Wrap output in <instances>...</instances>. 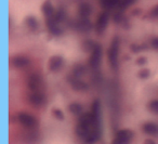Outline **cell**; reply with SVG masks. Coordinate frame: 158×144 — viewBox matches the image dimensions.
<instances>
[{
  "label": "cell",
  "instance_id": "ffe728a7",
  "mask_svg": "<svg viewBox=\"0 0 158 144\" xmlns=\"http://www.w3.org/2000/svg\"><path fill=\"white\" fill-rule=\"evenodd\" d=\"M91 114L93 115V117L98 120H101V103L100 100H94L92 103V107H91Z\"/></svg>",
  "mask_w": 158,
  "mask_h": 144
},
{
  "label": "cell",
  "instance_id": "3957f363",
  "mask_svg": "<svg viewBox=\"0 0 158 144\" xmlns=\"http://www.w3.org/2000/svg\"><path fill=\"white\" fill-rule=\"evenodd\" d=\"M108 22H110V13H108V11H102L99 14L97 21H95L94 26H93V29H94L95 34L98 36H102L105 33L106 28L108 26Z\"/></svg>",
  "mask_w": 158,
  "mask_h": 144
},
{
  "label": "cell",
  "instance_id": "277c9868",
  "mask_svg": "<svg viewBox=\"0 0 158 144\" xmlns=\"http://www.w3.org/2000/svg\"><path fill=\"white\" fill-rule=\"evenodd\" d=\"M26 83L29 92H39L41 91L42 86H44V79L39 73L34 72L27 77Z\"/></svg>",
  "mask_w": 158,
  "mask_h": 144
},
{
  "label": "cell",
  "instance_id": "2e32d148",
  "mask_svg": "<svg viewBox=\"0 0 158 144\" xmlns=\"http://www.w3.org/2000/svg\"><path fill=\"white\" fill-rule=\"evenodd\" d=\"M24 25L29 29L31 32H37L39 28V23L37 19L34 15H28L24 19Z\"/></svg>",
  "mask_w": 158,
  "mask_h": 144
},
{
  "label": "cell",
  "instance_id": "7402d4cb",
  "mask_svg": "<svg viewBox=\"0 0 158 144\" xmlns=\"http://www.w3.org/2000/svg\"><path fill=\"white\" fill-rule=\"evenodd\" d=\"M82 109H84L82 105L80 104V103H77V102L70 103L69 106H68V111H69L72 114H74V115H81Z\"/></svg>",
  "mask_w": 158,
  "mask_h": 144
},
{
  "label": "cell",
  "instance_id": "cb8c5ba5",
  "mask_svg": "<svg viewBox=\"0 0 158 144\" xmlns=\"http://www.w3.org/2000/svg\"><path fill=\"white\" fill-rule=\"evenodd\" d=\"M134 2H135V0H121L118 9L120 10V11H123V10H126L129 7H131Z\"/></svg>",
  "mask_w": 158,
  "mask_h": 144
},
{
  "label": "cell",
  "instance_id": "5b68a950",
  "mask_svg": "<svg viewBox=\"0 0 158 144\" xmlns=\"http://www.w3.org/2000/svg\"><path fill=\"white\" fill-rule=\"evenodd\" d=\"M102 57H103V49L100 44H95L94 49L92 50V52L90 53V57H89L88 64L92 70H98L101 65Z\"/></svg>",
  "mask_w": 158,
  "mask_h": 144
},
{
  "label": "cell",
  "instance_id": "7a4b0ae2",
  "mask_svg": "<svg viewBox=\"0 0 158 144\" xmlns=\"http://www.w3.org/2000/svg\"><path fill=\"white\" fill-rule=\"evenodd\" d=\"M119 47H120V39L118 36H114L113 39L110 40V44L107 49V61L110 64V68L116 72L118 70V52Z\"/></svg>",
  "mask_w": 158,
  "mask_h": 144
},
{
  "label": "cell",
  "instance_id": "7c38bea8",
  "mask_svg": "<svg viewBox=\"0 0 158 144\" xmlns=\"http://www.w3.org/2000/svg\"><path fill=\"white\" fill-rule=\"evenodd\" d=\"M55 12L56 11H55L54 7H53L52 2H51L50 0H47L41 5V13L44 16V21L52 19L54 16Z\"/></svg>",
  "mask_w": 158,
  "mask_h": 144
},
{
  "label": "cell",
  "instance_id": "ba28073f",
  "mask_svg": "<svg viewBox=\"0 0 158 144\" xmlns=\"http://www.w3.org/2000/svg\"><path fill=\"white\" fill-rule=\"evenodd\" d=\"M65 65V60L62 55L54 54L48 60V70L51 73H59Z\"/></svg>",
  "mask_w": 158,
  "mask_h": 144
},
{
  "label": "cell",
  "instance_id": "83f0119b",
  "mask_svg": "<svg viewBox=\"0 0 158 144\" xmlns=\"http://www.w3.org/2000/svg\"><path fill=\"white\" fill-rule=\"evenodd\" d=\"M149 76H151V70L148 68H143L138 73V77L140 79H147Z\"/></svg>",
  "mask_w": 158,
  "mask_h": 144
},
{
  "label": "cell",
  "instance_id": "f546056e",
  "mask_svg": "<svg viewBox=\"0 0 158 144\" xmlns=\"http://www.w3.org/2000/svg\"><path fill=\"white\" fill-rule=\"evenodd\" d=\"M136 64L138 65H140V66H142V65H145V64L147 63V59L145 57H139L138 59H136Z\"/></svg>",
  "mask_w": 158,
  "mask_h": 144
},
{
  "label": "cell",
  "instance_id": "d4e9b609",
  "mask_svg": "<svg viewBox=\"0 0 158 144\" xmlns=\"http://www.w3.org/2000/svg\"><path fill=\"white\" fill-rule=\"evenodd\" d=\"M146 18L148 19H158V5L154 6L153 8H151L148 11V13L146 14Z\"/></svg>",
  "mask_w": 158,
  "mask_h": 144
},
{
  "label": "cell",
  "instance_id": "5bb4252c",
  "mask_svg": "<svg viewBox=\"0 0 158 144\" xmlns=\"http://www.w3.org/2000/svg\"><path fill=\"white\" fill-rule=\"evenodd\" d=\"M78 14L80 19H89L92 14V7L89 2H81L78 7Z\"/></svg>",
  "mask_w": 158,
  "mask_h": 144
},
{
  "label": "cell",
  "instance_id": "52a82bcc",
  "mask_svg": "<svg viewBox=\"0 0 158 144\" xmlns=\"http://www.w3.org/2000/svg\"><path fill=\"white\" fill-rule=\"evenodd\" d=\"M9 63L13 68L21 70V68H25L27 66H29L31 59L26 54H14L12 57H10Z\"/></svg>",
  "mask_w": 158,
  "mask_h": 144
},
{
  "label": "cell",
  "instance_id": "d6986e66",
  "mask_svg": "<svg viewBox=\"0 0 158 144\" xmlns=\"http://www.w3.org/2000/svg\"><path fill=\"white\" fill-rule=\"evenodd\" d=\"M113 21H114L115 24L117 25H123V26H126V23H128L127 18L123 14V11H116L114 14H113Z\"/></svg>",
  "mask_w": 158,
  "mask_h": 144
},
{
  "label": "cell",
  "instance_id": "603a6c76",
  "mask_svg": "<svg viewBox=\"0 0 158 144\" xmlns=\"http://www.w3.org/2000/svg\"><path fill=\"white\" fill-rule=\"evenodd\" d=\"M147 108L149 112H152L153 114L158 115V100H152L147 104Z\"/></svg>",
  "mask_w": 158,
  "mask_h": 144
},
{
  "label": "cell",
  "instance_id": "44dd1931",
  "mask_svg": "<svg viewBox=\"0 0 158 144\" xmlns=\"http://www.w3.org/2000/svg\"><path fill=\"white\" fill-rule=\"evenodd\" d=\"M95 44H97V42H94L93 40H90V39L84 40V41L81 42V49H82V51H84V52L91 53V52H92L93 49H94Z\"/></svg>",
  "mask_w": 158,
  "mask_h": 144
},
{
  "label": "cell",
  "instance_id": "4dcf8cb0",
  "mask_svg": "<svg viewBox=\"0 0 158 144\" xmlns=\"http://www.w3.org/2000/svg\"><path fill=\"white\" fill-rule=\"evenodd\" d=\"M144 144H156V143L153 141V140L147 139V140H145V141H144Z\"/></svg>",
  "mask_w": 158,
  "mask_h": 144
},
{
  "label": "cell",
  "instance_id": "484cf974",
  "mask_svg": "<svg viewBox=\"0 0 158 144\" xmlns=\"http://www.w3.org/2000/svg\"><path fill=\"white\" fill-rule=\"evenodd\" d=\"M147 49V46H144V44H132L130 46V50L132 51L133 53H138V52H141V51L145 50Z\"/></svg>",
  "mask_w": 158,
  "mask_h": 144
},
{
  "label": "cell",
  "instance_id": "30bf717a",
  "mask_svg": "<svg viewBox=\"0 0 158 144\" xmlns=\"http://www.w3.org/2000/svg\"><path fill=\"white\" fill-rule=\"evenodd\" d=\"M27 100H28L29 104H31L33 106L40 107L46 103V95L42 91L39 92H29L27 95Z\"/></svg>",
  "mask_w": 158,
  "mask_h": 144
},
{
  "label": "cell",
  "instance_id": "8992f818",
  "mask_svg": "<svg viewBox=\"0 0 158 144\" xmlns=\"http://www.w3.org/2000/svg\"><path fill=\"white\" fill-rule=\"evenodd\" d=\"M134 133L130 129H123L119 130L115 134L114 139L112 140V144H131L133 140Z\"/></svg>",
  "mask_w": 158,
  "mask_h": 144
},
{
  "label": "cell",
  "instance_id": "4fadbf2b",
  "mask_svg": "<svg viewBox=\"0 0 158 144\" xmlns=\"http://www.w3.org/2000/svg\"><path fill=\"white\" fill-rule=\"evenodd\" d=\"M68 83L75 91H86V90H88V85L85 81H82L80 78H76L72 75L68 77Z\"/></svg>",
  "mask_w": 158,
  "mask_h": 144
},
{
  "label": "cell",
  "instance_id": "f1b7e54d",
  "mask_svg": "<svg viewBox=\"0 0 158 144\" xmlns=\"http://www.w3.org/2000/svg\"><path fill=\"white\" fill-rule=\"evenodd\" d=\"M149 44H151L152 48L158 51V36H154V37H152L151 40H149Z\"/></svg>",
  "mask_w": 158,
  "mask_h": 144
},
{
  "label": "cell",
  "instance_id": "6da1fadb",
  "mask_svg": "<svg viewBox=\"0 0 158 144\" xmlns=\"http://www.w3.org/2000/svg\"><path fill=\"white\" fill-rule=\"evenodd\" d=\"M76 134L85 143H95L101 137V120L95 119L91 112L81 114L76 126Z\"/></svg>",
  "mask_w": 158,
  "mask_h": 144
},
{
  "label": "cell",
  "instance_id": "9c48e42d",
  "mask_svg": "<svg viewBox=\"0 0 158 144\" xmlns=\"http://www.w3.org/2000/svg\"><path fill=\"white\" fill-rule=\"evenodd\" d=\"M18 121L26 129L36 128L38 124L37 119L33 115H31L28 113H25V112H21V113L18 114Z\"/></svg>",
  "mask_w": 158,
  "mask_h": 144
},
{
  "label": "cell",
  "instance_id": "4316f807",
  "mask_svg": "<svg viewBox=\"0 0 158 144\" xmlns=\"http://www.w3.org/2000/svg\"><path fill=\"white\" fill-rule=\"evenodd\" d=\"M51 113H52L53 117H54L55 119L64 120V113L60 108H56V107H54V108H52V112H51Z\"/></svg>",
  "mask_w": 158,
  "mask_h": 144
},
{
  "label": "cell",
  "instance_id": "9a60e30c",
  "mask_svg": "<svg viewBox=\"0 0 158 144\" xmlns=\"http://www.w3.org/2000/svg\"><path fill=\"white\" fill-rule=\"evenodd\" d=\"M142 130L146 134L158 138V124L156 122H145L142 126Z\"/></svg>",
  "mask_w": 158,
  "mask_h": 144
},
{
  "label": "cell",
  "instance_id": "ac0fdd59",
  "mask_svg": "<svg viewBox=\"0 0 158 144\" xmlns=\"http://www.w3.org/2000/svg\"><path fill=\"white\" fill-rule=\"evenodd\" d=\"M121 0H100L102 8L104 11H108L110 9H115V8H119Z\"/></svg>",
  "mask_w": 158,
  "mask_h": 144
},
{
  "label": "cell",
  "instance_id": "8fae6325",
  "mask_svg": "<svg viewBox=\"0 0 158 144\" xmlns=\"http://www.w3.org/2000/svg\"><path fill=\"white\" fill-rule=\"evenodd\" d=\"M75 29L79 33H88L92 28V24H91L89 19H80L77 20V22L74 25Z\"/></svg>",
  "mask_w": 158,
  "mask_h": 144
},
{
  "label": "cell",
  "instance_id": "e0dca14e",
  "mask_svg": "<svg viewBox=\"0 0 158 144\" xmlns=\"http://www.w3.org/2000/svg\"><path fill=\"white\" fill-rule=\"evenodd\" d=\"M86 65H84L81 63H76L72 68V76L76 77V78H80V77L86 74Z\"/></svg>",
  "mask_w": 158,
  "mask_h": 144
}]
</instances>
